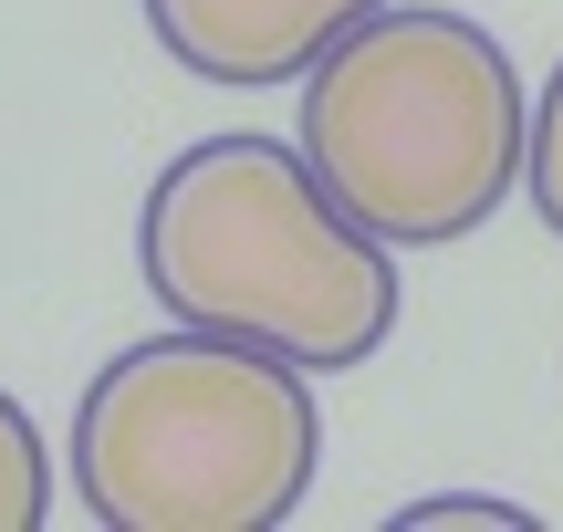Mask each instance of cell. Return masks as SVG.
I'll use <instances>...</instances> for the list:
<instances>
[{"label": "cell", "instance_id": "obj_1", "mask_svg": "<svg viewBox=\"0 0 563 532\" xmlns=\"http://www.w3.org/2000/svg\"><path fill=\"white\" fill-rule=\"evenodd\" d=\"M136 271L167 324L272 345L302 376H344L397 334V241L344 220L282 136H199L167 157L136 220Z\"/></svg>", "mask_w": 563, "mask_h": 532}, {"label": "cell", "instance_id": "obj_2", "mask_svg": "<svg viewBox=\"0 0 563 532\" xmlns=\"http://www.w3.org/2000/svg\"><path fill=\"white\" fill-rule=\"evenodd\" d=\"M292 146L313 178L397 251H449L490 230V209L532 167L522 63L439 0H386L302 74Z\"/></svg>", "mask_w": 563, "mask_h": 532}, {"label": "cell", "instance_id": "obj_3", "mask_svg": "<svg viewBox=\"0 0 563 532\" xmlns=\"http://www.w3.org/2000/svg\"><path fill=\"white\" fill-rule=\"evenodd\" d=\"M323 470L292 355L209 324L125 345L74 408V491L104 532H282Z\"/></svg>", "mask_w": 563, "mask_h": 532}, {"label": "cell", "instance_id": "obj_4", "mask_svg": "<svg viewBox=\"0 0 563 532\" xmlns=\"http://www.w3.org/2000/svg\"><path fill=\"white\" fill-rule=\"evenodd\" d=\"M376 11L386 0H146V32L199 84H282V74H313Z\"/></svg>", "mask_w": 563, "mask_h": 532}, {"label": "cell", "instance_id": "obj_5", "mask_svg": "<svg viewBox=\"0 0 563 532\" xmlns=\"http://www.w3.org/2000/svg\"><path fill=\"white\" fill-rule=\"evenodd\" d=\"M53 522V450H42L32 408L0 387V532H42Z\"/></svg>", "mask_w": 563, "mask_h": 532}, {"label": "cell", "instance_id": "obj_6", "mask_svg": "<svg viewBox=\"0 0 563 532\" xmlns=\"http://www.w3.org/2000/svg\"><path fill=\"white\" fill-rule=\"evenodd\" d=\"M522 188H532V220L563 241V63L543 74V95H532V167H522Z\"/></svg>", "mask_w": 563, "mask_h": 532}, {"label": "cell", "instance_id": "obj_7", "mask_svg": "<svg viewBox=\"0 0 563 532\" xmlns=\"http://www.w3.org/2000/svg\"><path fill=\"white\" fill-rule=\"evenodd\" d=\"M397 532H543L522 501H490V491H439V501H407Z\"/></svg>", "mask_w": 563, "mask_h": 532}]
</instances>
